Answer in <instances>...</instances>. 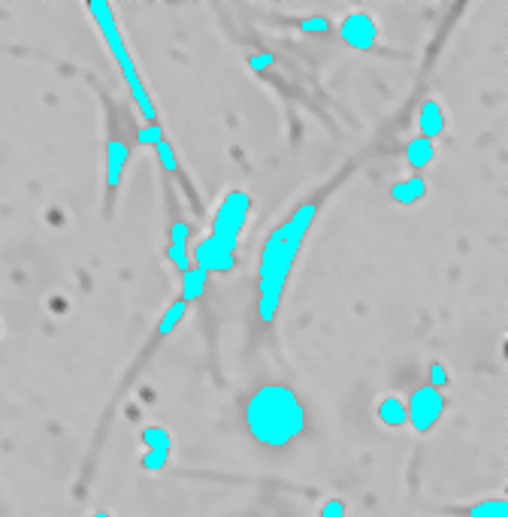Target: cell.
Masks as SVG:
<instances>
[{
	"instance_id": "cell-1",
	"label": "cell",
	"mask_w": 508,
	"mask_h": 517,
	"mask_svg": "<svg viewBox=\"0 0 508 517\" xmlns=\"http://www.w3.org/2000/svg\"><path fill=\"white\" fill-rule=\"evenodd\" d=\"M315 218L318 203H303L263 242L261 266H257V315H261V324L276 321L281 294H285V285L291 279V270L296 257H300V248L309 237L312 224H315Z\"/></svg>"
},
{
	"instance_id": "cell-2",
	"label": "cell",
	"mask_w": 508,
	"mask_h": 517,
	"mask_svg": "<svg viewBox=\"0 0 508 517\" xmlns=\"http://www.w3.org/2000/svg\"><path fill=\"white\" fill-rule=\"evenodd\" d=\"M242 421H246L248 436H252L261 448L279 451L294 445L296 438L306 433L309 412L291 385L272 381V385H261L246 399Z\"/></svg>"
},
{
	"instance_id": "cell-3",
	"label": "cell",
	"mask_w": 508,
	"mask_h": 517,
	"mask_svg": "<svg viewBox=\"0 0 508 517\" xmlns=\"http://www.w3.org/2000/svg\"><path fill=\"white\" fill-rule=\"evenodd\" d=\"M85 10L94 15V25H97L109 54H112L115 64H119L124 82H128L130 94H134V104H137L139 113H143L146 124H154V121H158V113H154V104H152V97H148V91H146V82H143V76H139V67H137L134 54H130L128 43H124L121 28H119V21H115L112 6H109L106 0H91V4H85Z\"/></svg>"
},
{
	"instance_id": "cell-4",
	"label": "cell",
	"mask_w": 508,
	"mask_h": 517,
	"mask_svg": "<svg viewBox=\"0 0 508 517\" xmlns=\"http://www.w3.org/2000/svg\"><path fill=\"white\" fill-rule=\"evenodd\" d=\"M248 213H252V194H248L246 188L228 191L212 215V233H209V239H212L218 248H224V252L237 254Z\"/></svg>"
},
{
	"instance_id": "cell-5",
	"label": "cell",
	"mask_w": 508,
	"mask_h": 517,
	"mask_svg": "<svg viewBox=\"0 0 508 517\" xmlns=\"http://www.w3.org/2000/svg\"><path fill=\"white\" fill-rule=\"evenodd\" d=\"M445 405H448V399H445L442 390H436V388H415L412 390V396L405 399V421L412 424V429L415 433H429L436 424L442 421V414H445Z\"/></svg>"
},
{
	"instance_id": "cell-6",
	"label": "cell",
	"mask_w": 508,
	"mask_h": 517,
	"mask_svg": "<svg viewBox=\"0 0 508 517\" xmlns=\"http://www.w3.org/2000/svg\"><path fill=\"white\" fill-rule=\"evenodd\" d=\"M339 37L342 43L357 52H370L379 46V25L366 10H351L346 19L339 21Z\"/></svg>"
},
{
	"instance_id": "cell-7",
	"label": "cell",
	"mask_w": 508,
	"mask_h": 517,
	"mask_svg": "<svg viewBox=\"0 0 508 517\" xmlns=\"http://www.w3.org/2000/svg\"><path fill=\"white\" fill-rule=\"evenodd\" d=\"M194 263H197L203 272H230L233 266H237V254L218 248L215 242L206 237L194 248Z\"/></svg>"
},
{
	"instance_id": "cell-8",
	"label": "cell",
	"mask_w": 508,
	"mask_h": 517,
	"mask_svg": "<svg viewBox=\"0 0 508 517\" xmlns=\"http://www.w3.org/2000/svg\"><path fill=\"white\" fill-rule=\"evenodd\" d=\"M418 128H421V137L436 143V139L445 133V109L436 97H429L421 104V113H418Z\"/></svg>"
},
{
	"instance_id": "cell-9",
	"label": "cell",
	"mask_w": 508,
	"mask_h": 517,
	"mask_svg": "<svg viewBox=\"0 0 508 517\" xmlns=\"http://www.w3.org/2000/svg\"><path fill=\"white\" fill-rule=\"evenodd\" d=\"M128 154L130 148L124 146V139L112 137L106 146V188L109 191H115V188L121 185V172H124V163H128Z\"/></svg>"
},
{
	"instance_id": "cell-10",
	"label": "cell",
	"mask_w": 508,
	"mask_h": 517,
	"mask_svg": "<svg viewBox=\"0 0 508 517\" xmlns=\"http://www.w3.org/2000/svg\"><path fill=\"white\" fill-rule=\"evenodd\" d=\"M187 239H191V227H187L185 221H173V227H170L167 257H170V263L179 266L182 272L191 266V257H187Z\"/></svg>"
},
{
	"instance_id": "cell-11",
	"label": "cell",
	"mask_w": 508,
	"mask_h": 517,
	"mask_svg": "<svg viewBox=\"0 0 508 517\" xmlns=\"http://www.w3.org/2000/svg\"><path fill=\"white\" fill-rule=\"evenodd\" d=\"M427 197V179L424 176H409L403 182H394L390 188V200L400 203V206H415Z\"/></svg>"
},
{
	"instance_id": "cell-12",
	"label": "cell",
	"mask_w": 508,
	"mask_h": 517,
	"mask_svg": "<svg viewBox=\"0 0 508 517\" xmlns=\"http://www.w3.org/2000/svg\"><path fill=\"white\" fill-rule=\"evenodd\" d=\"M375 414H379V421L385 427L390 429H396V427H405L409 421H405V399L400 396H381L379 399V405H375Z\"/></svg>"
},
{
	"instance_id": "cell-13",
	"label": "cell",
	"mask_w": 508,
	"mask_h": 517,
	"mask_svg": "<svg viewBox=\"0 0 508 517\" xmlns=\"http://www.w3.org/2000/svg\"><path fill=\"white\" fill-rule=\"evenodd\" d=\"M206 281H209V272H203L200 266H187L182 272V303H197L203 294H206Z\"/></svg>"
},
{
	"instance_id": "cell-14",
	"label": "cell",
	"mask_w": 508,
	"mask_h": 517,
	"mask_svg": "<svg viewBox=\"0 0 508 517\" xmlns=\"http://www.w3.org/2000/svg\"><path fill=\"white\" fill-rule=\"evenodd\" d=\"M405 161H409L412 170H427L429 163L436 161V143H429L424 137H415L405 146Z\"/></svg>"
},
{
	"instance_id": "cell-15",
	"label": "cell",
	"mask_w": 508,
	"mask_h": 517,
	"mask_svg": "<svg viewBox=\"0 0 508 517\" xmlns=\"http://www.w3.org/2000/svg\"><path fill=\"white\" fill-rule=\"evenodd\" d=\"M187 315V303L182 300H176V303H170L167 305V312H163V318H161V324H158V336L163 339V336H170L176 330L179 324H182V318Z\"/></svg>"
},
{
	"instance_id": "cell-16",
	"label": "cell",
	"mask_w": 508,
	"mask_h": 517,
	"mask_svg": "<svg viewBox=\"0 0 508 517\" xmlns=\"http://www.w3.org/2000/svg\"><path fill=\"white\" fill-rule=\"evenodd\" d=\"M139 436H143L146 451H173V438L163 427H146Z\"/></svg>"
},
{
	"instance_id": "cell-17",
	"label": "cell",
	"mask_w": 508,
	"mask_h": 517,
	"mask_svg": "<svg viewBox=\"0 0 508 517\" xmlns=\"http://www.w3.org/2000/svg\"><path fill=\"white\" fill-rule=\"evenodd\" d=\"M469 517H508V499H487L469 508Z\"/></svg>"
},
{
	"instance_id": "cell-18",
	"label": "cell",
	"mask_w": 508,
	"mask_h": 517,
	"mask_svg": "<svg viewBox=\"0 0 508 517\" xmlns=\"http://www.w3.org/2000/svg\"><path fill=\"white\" fill-rule=\"evenodd\" d=\"M154 152H158V161H161V167L167 170V172H176V170H179L176 152H173V146H170L167 139H158V143H154Z\"/></svg>"
},
{
	"instance_id": "cell-19",
	"label": "cell",
	"mask_w": 508,
	"mask_h": 517,
	"mask_svg": "<svg viewBox=\"0 0 508 517\" xmlns=\"http://www.w3.org/2000/svg\"><path fill=\"white\" fill-rule=\"evenodd\" d=\"M300 30L303 34H327V30H330V21H327L324 15H309V19L300 21Z\"/></svg>"
},
{
	"instance_id": "cell-20",
	"label": "cell",
	"mask_w": 508,
	"mask_h": 517,
	"mask_svg": "<svg viewBox=\"0 0 508 517\" xmlns=\"http://www.w3.org/2000/svg\"><path fill=\"white\" fill-rule=\"evenodd\" d=\"M137 139H139L143 146H154L158 139H163V128H161L158 121H154V124H143V128L137 130Z\"/></svg>"
},
{
	"instance_id": "cell-21",
	"label": "cell",
	"mask_w": 508,
	"mask_h": 517,
	"mask_svg": "<svg viewBox=\"0 0 508 517\" xmlns=\"http://www.w3.org/2000/svg\"><path fill=\"white\" fill-rule=\"evenodd\" d=\"M167 460H170V451H146L143 454V466L148 472H161V469L167 466Z\"/></svg>"
},
{
	"instance_id": "cell-22",
	"label": "cell",
	"mask_w": 508,
	"mask_h": 517,
	"mask_svg": "<svg viewBox=\"0 0 508 517\" xmlns=\"http://www.w3.org/2000/svg\"><path fill=\"white\" fill-rule=\"evenodd\" d=\"M445 385H448V370H445V363H429V388H436V390H442Z\"/></svg>"
},
{
	"instance_id": "cell-23",
	"label": "cell",
	"mask_w": 508,
	"mask_h": 517,
	"mask_svg": "<svg viewBox=\"0 0 508 517\" xmlns=\"http://www.w3.org/2000/svg\"><path fill=\"white\" fill-rule=\"evenodd\" d=\"M321 517H346V505L339 499H330L324 508H321Z\"/></svg>"
},
{
	"instance_id": "cell-24",
	"label": "cell",
	"mask_w": 508,
	"mask_h": 517,
	"mask_svg": "<svg viewBox=\"0 0 508 517\" xmlns=\"http://www.w3.org/2000/svg\"><path fill=\"white\" fill-rule=\"evenodd\" d=\"M272 64H276L272 54H254L252 58V70H263V67H272Z\"/></svg>"
},
{
	"instance_id": "cell-25",
	"label": "cell",
	"mask_w": 508,
	"mask_h": 517,
	"mask_svg": "<svg viewBox=\"0 0 508 517\" xmlns=\"http://www.w3.org/2000/svg\"><path fill=\"white\" fill-rule=\"evenodd\" d=\"M100 517H104V514H100Z\"/></svg>"
}]
</instances>
